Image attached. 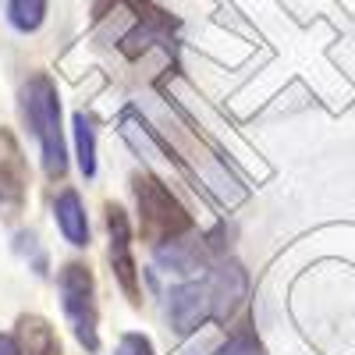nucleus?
<instances>
[{
	"label": "nucleus",
	"mask_w": 355,
	"mask_h": 355,
	"mask_svg": "<svg viewBox=\"0 0 355 355\" xmlns=\"http://www.w3.org/2000/svg\"><path fill=\"white\" fill-rule=\"evenodd\" d=\"M242 291H245V274L231 263L202 281L174 288L167 295V316L174 323V331L189 334V331L202 327L206 320H224L234 309V302L242 299Z\"/></svg>",
	"instance_id": "obj_1"
},
{
	"label": "nucleus",
	"mask_w": 355,
	"mask_h": 355,
	"mask_svg": "<svg viewBox=\"0 0 355 355\" xmlns=\"http://www.w3.org/2000/svg\"><path fill=\"white\" fill-rule=\"evenodd\" d=\"M21 114L33 125L40 150H43V167L50 178H64L68 171V150H64V132H61V100H57V85L50 75L36 71L21 85Z\"/></svg>",
	"instance_id": "obj_2"
},
{
	"label": "nucleus",
	"mask_w": 355,
	"mask_h": 355,
	"mask_svg": "<svg viewBox=\"0 0 355 355\" xmlns=\"http://www.w3.org/2000/svg\"><path fill=\"white\" fill-rule=\"evenodd\" d=\"M135 199H139V224L146 242H178L185 231H192V217L185 214V206L178 202L164 182L150 174L135 178Z\"/></svg>",
	"instance_id": "obj_3"
},
{
	"label": "nucleus",
	"mask_w": 355,
	"mask_h": 355,
	"mask_svg": "<svg viewBox=\"0 0 355 355\" xmlns=\"http://www.w3.org/2000/svg\"><path fill=\"white\" fill-rule=\"evenodd\" d=\"M57 288H61V309L71 323V331L78 338V345L85 352L100 348V334H96V288H93V274L82 263H68L61 277H57Z\"/></svg>",
	"instance_id": "obj_4"
},
{
	"label": "nucleus",
	"mask_w": 355,
	"mask_h": 355,
	"mask_svg": "<svg viewBox=\"0 0 355 355\" xmlns=\"http://www.w3.org/2000/svg\"><path fill=\"white\" fill-rule=\"evenodd\" d=\"M107 231H110V263L114 274L121 281L125 295L132 302H139V274H135V259H132V234H128V217L121 206L107 210Z\"/></svg>",
	"instance_id": "obj_5"
},
{
	"label": "nucleus",
	"mask_w": 355,
	"mask_h": 355,
	"mask_svg": "<svg viewBox=\"0 0 355 355\" xmlns=\"http://www.w3.org/2000/svg\"><path fill=\"white\" fill-rule=\"evenodd\" d=\"M25 196V164L8 132H0V206H18Z\"/></svg>",
	"instance_id": "obj_6"
},
{
	"label": "nucleus",
	"mask_w": 355,
	"mask_h": 355,
	"mask_svg": "<svg viewBox=\"0 0 355 355\" xmlns=\"http://www.w3.org/2000/svg\"><path fill=\"white\" fill-rule=\"evenodd\" d=\"M53 214H57V227L71 245H89V220H85V206L78 199L75 189H64L53 202Z\"/></svg>",
	"instance_id": "obj_7"
},
{
	"label": "nucleus",
	"mask_w": 355,
	"mask_h": 355,
	"mask_svg": "<svg viewBox=\"0 0 355 355\" xmlns=\"http://www.w3.org/2000/svg\"><path fill=\"white\" fill-rule=\"evenodd\" d=\"M21 352L25 355H61V341H57L46 320L25 316L21 320Z\"/></svg>",
	"instance_id": "obj_8"
},
{
	"label": "nucleus",
	"mask_w": 355,
	"mask_h": 355,
	"mask_svg": "<svg viewBox=\"0 0 355 355\" xmlns=\"http://www.w3.org/2000/svg\"><path fill=\"white\" fill-rule=\"evenodd\" d=\"M75 146H78V167L85 178L96 174V128L85 114H75Z\"/></svg>",
	"instance_id": "obj_9"
},
{
	"label": "nucleus",
	"mask_w": 355,
	"mask_h": 355,
	"mask_svg": "<svg viewBox=\"0 0 355 355\" xmlns=\"http://www.w3.org/2000/svg\"><path fill=\"white\" fill-rule=\"evenodd\" d=\"M8 18L18 33H36L46 18V0H8Z\"/></svg>",
	"instance_id": "obj_10"
},
{
	"label": "nucleus",
	"mask_w": 355,
	"mask_h": 355,
	"mask_svg": "<svg viewBox=\"0 0 355 355\" xmlns=\"http://www.w3.org/2000/svg\"><path fill=\"white\" fill-rule=\"evenodd\" d=\"M217 355H263V348H259V341H256L252 331H234Z\"/></svg>",
	"instance_id": "obj_11"
},
{
	"label": "nucleus",
	"mask_w": 355,
	"mask_h": 355,
	"mask_svg": "<svg viewBox=\"0 0 355 355\" xmlns=\"http://www.w3.org/2000/svg\"><path fill=\"white\" fill-rule=\"evenodd\" d=\"M114 355H153V345H150V338H142V334H125Z\"/></svg>",
	"instance_id": "obj_12"
},
{
	"label": "nucleus",
	"mask_w": 355,
	"mask_h": 355,
	"mask_svg": "<svg viewBox=\"0 0 355 355\" xmlns=\"http://www.w3.org/2000/svg\"><path fill=\"white\" fill-rule=\"evenodd\" d=\"M0 355H25V352H21V345L11 334H0Z\"/></svg>",
	"instance_id": "obj_13"
}]
</instances>
